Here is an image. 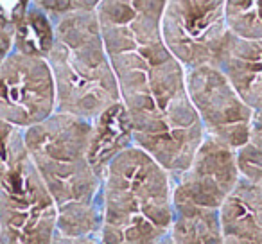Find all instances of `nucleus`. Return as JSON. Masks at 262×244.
<instances>
[{"label":"nucleus","mask_w":262,"mask_h":244,"mask_svg":"<svg viewBox=\"0 0 262 244\" xmlns=\"http://www.w3.org/2000/svg\"><path fill=\"white\" fill-rule=\"evenodd\" d=\"M0 244H2V228H0Z\"/></svg>","instance_id":"nucleus-20"},{"label":"nucleus","mask_w":262,"mask_h":244,"mask_svg":"<svg viewBox=\"0 0 262 244\" xmlns=\"http://www.w3.org/2000/svg\"><path fill=\"white\" fill-rule=\"evenodd\" d=\"M225 20L232 36L262 41V0H226Z\"/></svg>","instance_id":"nucleus-14"},{"label":"nucleus","mask_w":262,"mask_h":244,"mask_svg":"<svg viewBox=\"0 0 262 244\" xmlns=\"http://www.w3.org/2000/svg\"><path fill=\"white\" fill-rule=\"evenodd\" d=\"M241 176L237 151L205 135L185 171L172 176L174 210H221Z\"/></svg>","instance_id":"nucleus-9"},{"label":"nucleus","mask_w":262,"mask_h":244,"mask_svg":"<svg viewBox=\"0 0 262 244\" xmlns=\"http://www.w3.org/2000/svg\"><path fill=\"white\" fill-rule=\"evenodd\" d=\"M24 135L58 210V233L97 237L102 219V178L88 158L92 120L56 112Z\"/></svg>","instance_id":"nucleus-2"},{"label":"nucleus","mask_w":262,"mask_h":244,"mask_svg":"<svg viewBox=\"0 0 262 244\" xmlns=\"http://www.w3.org/2000/svg\"><path fill=\"white\" fill-rule=\"evenodd\" d=\"M172 221L171 172L137 146L122 151L102 178L99 244H160Z\"/></svg>","instance_id":"nucleus-3"},{"label":"nucleus","mask_w":262,"mask_h":244,"mask_svg":"<svg viewBox=\"0 0 262 244\" xmlns=\"http://www.w3.org/2000/svg\"><path fill=\"white\" fill-rule=\"evenodd\" d=\"M102 0H31V4L40 8L52 18L72 15V13L95 11Z\"/></svg>","instance_id":"nucleus-15"},{"label":"nucleus","mask_w":262,"mask_h":244,"mask_svg":"<svg viewBox=\"0 0 262 244\" xmlns=\"http://www.w3.org/2000/svg\"><path fill=\"white\" fill-rule=\"evenodd\" d=\"M226 0H165L162 38L185 69L215 65L230 38Z\"/></svg>","instance_id":"nucleus-6"},{"label":"nucleus","mask_w":262,"mask_h":244,"mask_svg":"<svg viewBox=\"0 0 262 244\" xmlns=\"http://www.w3.org/2000/svg\"><path fill=\"white\" fill-rule=\"evenodd\" d=\"M13 34H15L13 27L0 24V61L13 51Z\"/></svg>","instance_id":"nucleus-17"},{"label":"nucleus","mask_w":262,"mask_h":244,"mask_svg":"<svg viewBox=\"0 0 262 244\" xmlns=\"http://www.w3.org/2000/svg\"><path fill=\"white\" fill-rule=\"evenodd\" d=\"M131 146H135L133 131H131L129 117L122 102L110 106L97 119L92 120L88 158L101 178H104L108 165Z\"/></svg>","instance_id":"nucleus-12"},{"label":"nucleus","mask_w":262,"mask_h":244,"mask_svg":"<svg viewBox=\"0 0 262 244\" xmlns=\"http://www.w3.org/2000/svg\"><path fill=\"white\" fill-rule=\"evenodd\" d=\"M187 92L201 120L205 135L241 149L251 137L253 108L215 65L187 69Z\"/></svg>","instance_id":"nucleus-7"},{"label":"nucleus","mask_w":262,"mask_h":244,"mask_svg":"<svg viewBox=\"0 0 262 244\" xmlns=\"http://www.w3.org/2000/svg\"><path fill=\"white\" fill-rule=\"evenodd\" d=\"M223 244H262V187L241 178L219 210Z\"/></svg>","instance_id":"nucleus-11"},{"label":"nucleus","mask_w":262,"mask_h":244,"mask_svg":"<svg viewBox=\"0 0 262 244\" xmlns=\"http://www.w3.org/2000/svg\"><path fill=\"white\" fill-rule=\"evenodd\" d=\"M2 244H52L58 210L34 165L24 129L0 120Z\"/></svg>","instance_id":"nucleus-5"},{"label":"nucleus","mask_w":262,"mask_h":244,"mask_svg":"<svg viewBox=\"0 0 262 244\" xmlns=\"http://www.w3.org/2000/svg\"><path fill=\"white\" fill-rule=\"evenodd\" d=\"M47 63L54 77L56 112L94 120L120 102L119 81L95 11L54 20Z\"/></svg>","instance_id":"nucleus-4"},{"label":"nucleus","mask_w":262,"mask_h":244,"mask_svg":"<svg viewBox=\"0 0 262 244\" xmlns=\"http://www.w3.org/2000/svg\"><path fill=\"white\" fill-rule=\"evenodd\" d=\"M160 244H174V240H172L171 233H169V235H167V237H165V239H164V240H162V242H160Z\"/></svg>","instance_id":"nucleus-19"},{"label":"nucleus","mask_w":262,"mask_h":244,"mask_svg":"<svg viewBox=\"0 0 262 244\" xmlns=\"http://www.w3.org/2000/svg\"><path fill=\"white\" fill-rule=\"evenodd\" d=\"M31 0H0V24L15 29L29 9Z\"/></svg>","instance_id":"nucleus-16"},{"label":"nucleus","mask_w":262,"mask_h":244,"mask_svg":"<svg viewBox=\"0 0 262 244\" xmlns=\"http://www.w3.org/2000/svg\"><path fill=\"white\" fill-rule=\"evenodd\" d=\"M219 61L239 95L253 108L251 133L262 137V41L232 38Z\"/></svg>","instance_id":"nucleus-10"},{"label":"nucleus","mask_w":262,"mask_h":244,"mask_svg":"<svg viewBox=\"0 0 262 244\" xmlns=\"http://www.w3.org/2000/svg\"><path fill=\"white\" fill-rule=\"evenodd\" d=\"M54 41V18L31 4L24 18L16 24L13 49L26 54L47 58Z\"/></svg>","instance_id":"nucleus-13"},{"label":"nucleus","mask_w":262,"mask_h":244,"mask_svg":"<svg viewBox=\"0 0 262 244\" xmlns=\"http://www.w3.org/2000/svg\"><path fill=\"white\" fill-rule=\"evenodd\" d=\"M56 113V86L47 58L13 49L0 61V120L29 129Z\"/></svg>","instance_id":"nucleus-8"},{"label":"nucleus","mask_w":262,"mask_h":244,"mask_svg":"<svg viewBox=\"0 0 262 244\" xmlns=\"http://www.w3.org/2000/svg\"><path fill=\"white\" fill-rule=\"evenodd\" d=\"M133 142L171 176L189 167L205 129L187 92V69L155 36L108 49Z\"/></svg>","instance_id":"nucleus-1"},{"label":"nucleus","mask_w":262,"mask_h":244,"mask_svg":"<svg viewBox=\"0 0 262 244\" xmlns=\"http://www.w3.org/2000/svg\"><path fill=\"white\" fill-rule=\"evenodd\" d=\"M52 244H99L97 237H70L63 233H56Z\"/></svg>","instance_id":"nucleus-18"}]
</instances>
